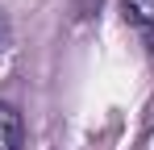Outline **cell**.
<instances>
[{
	"mask_svg": "<svg viewBox=\"0 0 154 150\" xmlns=\"http://www.w3.org/2000/svg\"><path fill=\"white\" fill-rule=\"evenodd\" d=\"M8 42H13V29H8V21H4V13H0V50H8Z\"/></svg>",
	"mask_w": 154,
	"mask_h": 150,
	"instance_id": "3",
	"label": "cell"
},
{
	"mask_svg": "<svg viewBox=\"0 0 154 150\" xmlns=\"http://www.w3.org/2000/svg\"><path fill=\"white\" fill-rule=\"evenodd\" d=\"M125 21H133L137 29H154V0H121Z\"/></svg>",
	"mask_w": 154,
	"mask_h": 150,
	"instance_id": "2",
	"label": "cell"
},
{
	"mask_svg": "<svg viewBox=\"0 0 154 150\" xmlns=\"http://www.w3.org/2000/svg\"><path fill=\"white\" fill-rule=\"evenodd\" d=\"M0 150H21V113L0 100Z\"/></svg>",
	"mask_w": 154,
	"mask_h": 150,
	"instance_id": "1",
	"label": "cell"
}]
</instances>
